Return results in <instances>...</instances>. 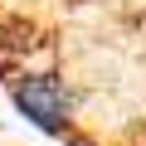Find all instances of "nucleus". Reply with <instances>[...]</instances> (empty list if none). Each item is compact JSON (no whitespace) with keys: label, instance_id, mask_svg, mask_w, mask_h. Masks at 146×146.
<instances>
[{"label":"nucleus","instance_id":"1","mask_svg":"<svg viewBox=\"0 0 146 146\" xmlns=\"http://www.w3.org/2000/svg\"><path fill=\"white\" fill-rule=\"evenodd\" d=\"M5 93L15 102V112L44 131V136H68L73 127V88L58 78L54 68H20L5 78Z\"/></svg>","mask_w":146,"mask_h":146}]
</instances>
